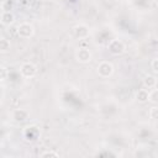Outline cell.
I'll return each instance as SVG.
<instances>
[{
	"instance_id": "17",
	"label": "cell",
	"mask_w": 158,
	"mask_h": 158,
	"mask_svg": "<svg viewBox=\"0 0 158 158\" xmlns=\"http://www.w3.org/2000/svg\"><path fill=\"white\" fill-rule=\"evenodd\" d=\"M151 68H152V70H153L156 74H158V58L152 59V62H151Z\"/></svg>"
},
{
	"instance_id": "15",
	"label": "cell",
	"mask_w": 158,
	"mask_h": 158,
	"mask_svg": "<svg viewBox=\"0 0 158 158\" xmlns=\"http://www.w3.org/2000/svg\"><path fill=\"white\" fill-rule=\"evenodd\" d=\"M149 101L152 104H156L158 105V89H154L149 93Z\"/></svg>"
},
{
	"instance_id": "1",
	"label": "cell",
	"mask_w": 158,
	"mask_h": 158,
	"mask_svg": "<svg viewBox=\"0 0 158 158\" xmlns=\"http://www.w3.org/2000/svg\"><path fill=\"white\" fill-rule=\"evenodd\" d=\"M41 136L40 127L36 125H28L22 130V137L26 142H36Z\"/></svg>"
},
{
	"instance_id": "5",
	"label": "cell",
	"mask_w": 158,
	"mask_h": 158,
	"mask_svg": "<svg viewBox=\"0 0 158 158\" xmlns=\"http://www.w3.org/2000/svg\"><path fill=\"white\" fill-rule=\"evenodd\" d=\"M96 72L99 74V77L101 78H109L114 74V65L112 63L107 62V60H104V62H100L98 68H96Z\"/></svg>"
},
{
	"instance_id": "16",
	"label": "cell",
	"mask_w": 158,
	"mask_h": 158,
	"mask_svg": "<svg viewBox=\"0 0 158 158\" xmlns=\"http://www.w3.org/2000/svg\"><path fill=\"white\" fill-rule=\"evenodd\" d=\"M149 117L154 121H158V105L157 106H152L149 109Z\"/></svg>"
},
{
	"instance_id": "11",
	"label": "cell",
	"mask_w": 158,
	"mask_h": 158,
	"mask_svg": "<svg viewBox=\"0 0 158 158\" xmlns=\"http://www.w3.org/2000/svg\"><path fill=\"white\" fill-rule=\"evenodd\" d=\"M156 85H157V79L154 75L148 74L143 78V86L146 89H153V88H156Z\"/></svg>"
},
{
	"instance_id": "10",
	"label": "cell",
	"mask_w": 158,
	"mask_h": 158,
	"mask_svg": "<svg viewBox=\"0 0 158 158\" xmlns=\"http://www.w3.org/2000/svg\"><path fill=\"white\" fill-rule=\"evenodd\" d=\"M135 99H136L138 102H141V104L148 102V101H149V93H148V90H146V89H139L138 91H136Z\"/></svg>"
},
{
	"instance_id": "18",
	"label": "cell",
	"mask_w": 158,
	"mask_h": 158,
	"mask_svg": "<svg viewBox=\"0 0 158 158\" xmlns=\"http://www.w3.org/2000/svg\"><path fill=\"white\" fill-rule=\"evenodd\" d=\"M6 79V68L1 67V81H4Z\"/></svg>"
},
{
	"instance_id": "8",
	"label": "cell",
	"mask_w": 158,
	"mask_h": 158,
	"mask_svg": "<svg viewBox=\"0 0 158 158\" xmlns=\"http://www.w3.org/2000/svg\"><path fill=\"white\" fill-rule=\"evenodd\" d=\"M11 117L15 122H25L28 120L30 117V114L27 110L25 109H15L12 112H11Z\"/></svg>"
},
{
	"instance_id": "13",
	"label": "cell",
	"mask_w": 158,
	"mask_h": 158,
	"mask_svg": "<svg viewBox=\"0 0 158 158\" xmlns=\"http://www.w3.org/2000/svg\"><path fill=\"white\" fill-rule=\"evenodd\" d=\"M15 6V0H2L1 2V10L2 11H11Z\"/></svg>"
},
{
	"instance_id": "3",
	"label": "cell",
	"mask_w": 158,
	"mask_h": 158,
	"mask_svg": "<svg viewBox=\"0 0 158 158\" xmlns=\"http://www.w3.org/2000/svg\"><path fill=\"white\" fill-rule=\"evenodd\" d=\"M16 30H17L19 37H21L23 40L31 38L35 35V27L30 22H22V23H20Z\"/></svg>"
},
{
	"instance_id": "14",
	"label": "cell",
	"mask_w": 158,
	"mask_h": 158,
	"mask_svg": "<svg viewBox=\"0 0 158 158\" xmlns=\"http://www.w3.org/2000/svg\"><path fill=\"white\" fill-rule=\"evenodd\" d=\"M40 157H41V158H48V157H54V158H57V157H59V153L56 152V151H44L43 153L40 154Z\"/></svg>"
},
{
	"instance_id": "6",
	"label": "cell",
	"mask_w": 158,
	"mask_h": 158,
	"mask_svg": "<svg viewBox=\"0 0 158 158\" xmlns=\"http://www.w3.org/2000/svg\"><path fill=\"white\" fill-rule=\"evenodd\" d=\"M73 35L75 38L78 40H84V38H88L89 35H90V30H89V26H86L85 23H79V25H75L73 27Z\"/></svg>"
},
{
	"instance_id": "2",
	"label": "cell",
	"mask_w": 158,
	"mask_h": 158,
	"mask_svg": "<svg viewBox=\"0 0 158 158\" xmlns=\"http://www.w3.org/2000/svg\"><path fill=\"white\" fill-rule=\"evenodd\" d=\"M107 49L112 56H121L126 52V46L121 40H111L107 44Z\"/></svg>"
},
{
	"instance_id": "12",
	"label": "cell",
	"mask_w": 158,
	"mask_h": 158,
	"mask_svg": "<svg viewBox=\"0 0 158 158\" xmlns=\"http://www.w3.org/2000/svg\"><path fill=\"white\" fill-rule=\"evenodd\" d=\"M10 47H11L10 41L6 40L5 37H1V40H0V52L1 53H7L10 51Z\"/></svg>"
},
{
	"instance_id": "7",
	"label": "cell",
	"mask_w": 158,
	"mask_h": 158,
	"mask_svg": "<svg viewBox=\"0 0 158 158\" xmlns=\"http://www.w3.org/2000/svg\"><path fill=\"white\" fill-rule=\"evenodd\" d=\"M75 59L79 63H83V64L89 63L91 60V52L85 47H80L75 52Z\"/></svg>"
},
{
	"instance_id": "4",
	"label": "cell",
	"mask_w": 158,
	"mask_h": 158,
	"mask_svg": "<svg viewBox=\"0 0 158 158\" xmlns=\"http://www.w3.org/2000/svg\"><path fill=\"white\" fill-rule=\"evenodd\" d=\"M20 74L26 79H31L37 74V67L31 62H25L20 67Z\"/></svg>"
},
{
	"instance_id": "9",
	"label": "cell",
	"mask_w": 158,
	"mask_h": 158,
	"mask_svg": "<svg viewBox=\"0 0 158 158\" xmlns=\"http://www.w3.org/2000/svg\"><path fill=\"white\" fill-rule=\"evenodd\" d=\"M0 21L2 26H10L15 21V15L12 14V11H1Z\"/></svg>"
}]
</instances>
